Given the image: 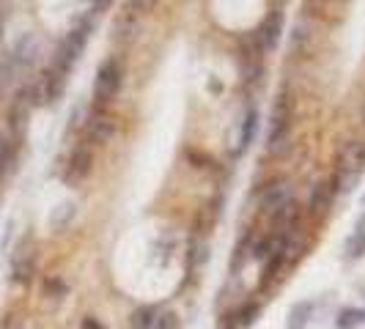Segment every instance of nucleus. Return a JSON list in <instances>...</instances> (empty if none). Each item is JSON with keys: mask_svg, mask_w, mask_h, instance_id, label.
Listing matches in <instances>:
<instances>
[{"mask_svg": "<svg viewBox=\"0 0 365 329\" xmlns=\"http://www.w3.org/2000/svg\"><path fill=\"white\" fill-rule=\"evenodd\" d=\"M365 170V143L360 140H349L344 148L338 151V170H335V182L332 189L335 192H354V187L360 184V176Z\"/></svg>", "mask_w": 365, "mask_h": 329, "instance_id": "f257e3e1", "label": "nucleus"}, {"mask_svg": "<svg viewBox=\"0 0 365 329\" xmlns=\"http://www.w3.org/2000/svg\"><path fill=\"white\" fill-rule=\"evenodd\" d=\"M267 148L272 157H286L292 151V99L280 96L272 110V129L267 137Z\"/></svg>", "mask_w": 365, "mask_h": 329, "instance_id": "f03ea898", "label": "nucleus"}, {"mask_svg": "<svg viewBox=\"0 0 365 329\" xmlns=\"http://www.w3.org/2000/svg\"><path fill=\"white\" fill-rule=\"evenodd\" d=\"M88 31H91V25L83 22V25H77V28H72V31L66 33V38H63L61 47H58V55H55V63H53L58 72H63V74L72 72L77 58L83 55L86 44H88Z\"/></svg>", "mask_w": 365, "mask_h": 329, "instance_id": "7ed1b4c3", "label": "nucleus"}, {"mask_svg": "<svg viewBox=\"0 0 365 329\" xmlns=\"http://www.w3.org/2000/svg\"><path fill=\"white\" fill-rule=\"evenodd\" d=\"M66 88V74L58 72V69H47V72L36 77L34 85H28V96L34 102V108H44V105H53L55 99H61V93Z\"/></svg>", "mask_w": 365, "mask_h": 329, "instance_id": "20e7f679", "label": "nucleus"}, {"mask_svg": "<svg viewBox=\"0 0 365 329\" xmlns=\"http://www.w3.org/2000/svg\"><path fill=\"white\" fill-rule=\"evenodd\" d=\"M118 88H121V66H118L115 61H105V63L99 66V72H96L93 93H96V99L110 102V99L118 93Z\"/></svg>", "mask_w": 365, "mask_h": 329, "instance_id": "39448f33", "label": "nucleus"}, {"mask_svg": "<svg viewBox=\"0 0 365 329\" xmlns=\"http://www.w3.org/2000/svg\"><path fill=\"white\" fill-rule=\"evenodd\" d=\"M132 329H176V315L160 308H140L132 315Z\"/></svg>", "mask_w": 365, "mask_h": 329, "instance_id": "423d86ee", "label": "nucleus"}, {"mask_svg": "<svg viewBox=\"0 0 365 329\" xmlns=\"http://www.w3.org/2000/svg\"><path fill=\"white\" fill-rule=\"evenodd\" d=\"M261 206H264V212H269V214H280L286 206H292V187L286 182L269 184V187L264 189V195H261Z\"/></svg>", "mask_w": 365, "mask_h": 329, "instance_id": "0eeeda50", "label": "nucleus"}, {"mask_svg": "<svg viewBox=\"0 0 365 329\" xmlns=\"http://www.w3.org/2000/svg\"><path fill=\"white\" fill-rule=\"evenodd\" d=\"M140 17H143V14L135 11V9H127L124 14H118L115 22H113V38H115V41H124V44L135 41L138 33H140Z\"/></svg>", "mask_w": 365, "mask_h": 329, "instance_id": "6e6552de", "label": "nucleus"}, {"mask_svg": "<svg viewBox=\"0 0 365 329\" xmlns=\"http://www.w3.org/2000/svg\"><path fill=\"white\" fill-rule=\"evenodd\" d=\"M31 108H34V102H31V96H28V88H22V91L17 93V99H14L11 110H9V124H11V132H14L17 137H22L25 129H28Z\"/></svg>", "mask_w": 365, "mask_h": 329, "instance_id": "1a4fd4ad", "label": "nucleus"}, {"mask_svg": "<svg viewBox=\"0 0 365 329\" xmlns=\"http://www.w3.org/2000/svg\"><path fill=\"white\" fill-rule=\"evenodd\" d=\"M31 272H34V253H31L28 241H22L17 247V253H14V258H11V280L25 283L31 277Z\"/></svg>", "mask_w": 365, "mask_h": 329, "instance_id": "9d476101", "label": "nucleus"}, {"mask_svg": "<svg viewBox=\"0 0 365 329\" xmlns=\"http://www.w3.org/2000/svg\"><path fill=\"white\" fill-rule=\"evenodd\" d=\"M91 151H88V146H80L74 148L72 160H69V170H66V179L69 182H80V179H86L88 173H91Z\"/></svg>", "mask_w": 365, "mask_h": 329, "instance_id": "9b49d317", "label": "nucleus"}, {"mask_svg": "<svg viewBox=\"0 0 365 329\" xmlns=\"http://www.w3.org/2000/svg\"><path fill=\"white\" fill-rule=\"evenodd\" d=\"M280 31H283V14H280V11H272L269 17L264 19V25L258 28V33H256V36L261 38V47H264V50H272V47H277Z\"/></svg>", "mask_w": 365, "mask_h": 329, "instance_id": "f8f14e48", "label": "nucleus"}, {"mask_svg": "<svg viewBox=\"0 0 365 329\" xmlns=\"http://www.w3.org/2000/svg\"><path fill=\"white\" fill-rule=\"evenodd\" d=\"M115 135V121L110 115H91L88 121V140L91 143H110Z\"/></svg>", "mask_w": 365, "mask_h": 329, "instance_id": "ddd939ff", "label": "nucleus"}, {"mask_svg": "<svg viewBox=\"0 0 365 329\" xmlns=\"http://www.w3.org/2000/svg\"><path fill=\"white\" fill-rule=\"evenodd\" d=\"M38 58V38L34 33H22L14 44V61L19 66H31Z\"/></svg>", "mask_w": 365, "mask_h": 329, "instance_id": "4468645a", "label": "nucleus"}, {"mask_svg": "<svg viewBox=\"0 0 365 329\" xmlns=\"http://www.w3.org/2000/svg\"><path fill=\"white\" fill-rule=\"evenodd\" d=\"M74 212H77V206H74L72 201L58 203L53 212H50V219H47V222H50V228H53V231H63V228L74 219Z\"/></svg>", "mask_w": 365, "mask_h": 329, "instance_id": "2eb2a0df", "label": "nucleus"}, {"mask_svg": "<svg viewBox=\"0 0 365 329\" xmlns=\"http://www.w3.org/2000/svg\"><path fill=\"white\" fill-rule=\"evenodd\" d=\"M332 195H335V189H332V184H316L311 192V212L313 214H324L329 209V203H332Z\"/></svg>", "mask_w": 365, "mask_h": 329, "instance_id": "dca6fc26", "label": "nucleus"}, {"mask_svg": "<svg viewBox=\"0 0 365 329\" xmlns=\"http://www.w3.org/2000/svg\"><path fill=\"white\" fill-rule=\"evenodd\" d=\"M313 315V302H297L289 310V324L286 329H305Z\"/></svg>", "mask_w": 365, "mask_h": 329, "instance_id": "f3484780", "label": "nucleus"}, {"mask_svg": "<svg viewBox=\"0 0 365 329\" xmlns=\"http://www.w3.org/2000/svg\"><path fill=\"white\" fill-rule=\"evenodd\" d=\"M256 121H258V113L256 110H247V115H245V121H242V137H239L237 154H245V148L250 146V140H253V135H256Z\"/></svg>", "mask_w": 365, "mask_h": 329, "instance_id": "a211bd4d", "label": "nucleus"}, {"mask_svg": "<svg viewBox=\"0 0 365 329\" xmlns=\"http://www.w3.org/2000/svg\"><path fill=\"white\" fill-rule=\"evenodd\" d=\"M365 321V310L360 308H344L335 318V327L338 329H357Z\"/></svg>", "mask_w": 365, "mask_h": 329, "instance_id": "6ab92c4d", "label": "nucleus"}, {"mask_svg": "<svg viewBox=\"0 0 365 329\" xmlns=\"http://www.w3.org/2000/svg\"><path fill=\"white\" fill-rule=\"evenodd\" d=\"M365 256V234H351L346 239V258L349 261H360Z\"/></svg>", "mask_w": 365, "mask_h": 329, "instance_id": "aec40b11", "label": "nucleus"}, {"mask_svg": "<svg viewBox=\"0 0 365 329\" xmlns=\"http://www.w3.org/2000/svg\"><path fill=\"white\" fill-rule=\"evenodd\" d=\"M305 41H308L305 25H297V28H294V36H292V47L294 50H305Z\"/></svg>", "mask_w": 365, "mask_h": 329, "instance_id": "412c9836", "label": "nucleus"}, {"mask_svg": "<svg viewBox=\"0 0 365 329\" xmlns=\"http://www.w3.org/2000/svg\"><path fill=\"white\" fill-rule=\"evenodd\" d=\"M157 6V0H129V9H135V11H140V14H146Z\"/></svg>", "mask_w": 365, "mask_h": 329, "instance_id": "4be33fe9", "label": "nucleus"}, {"mask_svg": "<svg viewBox=\"0 0 365 329\" xmlns=\"http://www.w3.org/2000/svg\"><path fill=\"white\" fill-rule=\"evenodd\" d=\"M3 170H6V143L0 137V176H3Z\"/></svg>", "mask_w": 365, "mask_h": 329, "instance_id": "5701e85b", "label": "nucleus"}, {"mask_svg": "<svg viewBox=\"0 0 365 329\" xmlns=\"http://www.w3.org/2000/svg\"><path fill=\"white\" fill-rule=\"evenodd\" d=\"M110 3H113V0H93V9H96V11H105Z\"/></svg>", "mask_w": 365, "mask_h": 329, "instance_id": "b1692460", "label": "nucleus"}, {"mask_svg": "<svg viewBox=\"0 0 365 329\" xmlns=\"http://www.w3.org/2000/svg\"><path fill=\"white\" fill-rule=\"evenodd\" d=\"M354 231H357V234H365V214L360 219H357V225H354Z\"/></svg>", "mask_w": 365, "mask_h": 329, "instance_id": "393cba45", "label": "nucleus"}, {"mask_svg": "<svg viewBox=\"0 0 365 329\" xmlns=\"http://www.w3.org/2000/svg\"><path fill=\"white\" fill-rule=\"evenodd\" d=\"M0 33H3V14H0Z\"/></svg>", "mask_w": 365, "mask_h": 329, "instance_id": "a878e982", "label": "nucleus"}, {"mask_svg": "<svg viewBox=\"0 0 365 329\" xmlns=\"http://www.w3.org/2000/svg\"><path fill=\"white\" fill-rule=\"evenodd\" d=\"M3 329H19V327H3Z\"/></svg>", "mask_w": 365, "mask_h": 329, "instance_id": "bb28decb", "label": "nucleus"}, {"mask_svg": "<svg viewBox=\"0 0 365 329\" xmlns=\"http://www.w3.org/2000/svg\"><path fill=\"white\" fill-rule=\"evenodd\" d=\"M363 206H365V195H363Z\"/></svg>", "mask_w": 365, "mask_h": 329, "instance_id": "cd10ccee", "label": "nucleus"}]
</instances>
